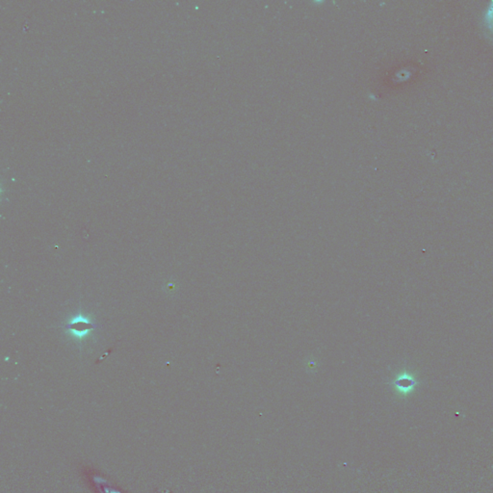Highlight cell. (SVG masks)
I'll use <instances>...</instances> for the list:
<instances>
[{
	"label": "cell",
	"mask_w": 493,
	"mask_h": 493,
	"mask_svg": "<svg viewBox=\"0 0 493 493\" xmlns=\"http://www.w3.org/2000/svg\"><path fill=\"white\" fill-rule=\"evenodd\" d=\"M394 386L395 388L398 389L399 391H402V392H408L409 390L413 389L414 385H415V381L414 379L409 377V375H402L400 376L394 382Z\"/></svg>",
	"instance_id": "7a4b0ae2"
},
{
	"label": "cell",
	"mask_w": 493,
	"mask_h": 493,
	"mask_svg": "<svg viewBox=\"0 0 493 493\" xmlns=\"http://www.w3.org/2000/svg\"><path fill=\"white\" fill-rule=\"evenodd\" d=\"M94 481H95L96 487L99 489V491L101 493H121L114 489L113 487H111L109 485V483H107V481L102 478L95 477Z\"/></svg>",
	"instance_id": "3957f363"
},
{
	"label": "cell",
	"mask_w": 493,
	"mask_h": 493,
	"mask_svg": "<svg viewBox=\"0 0 493 493\" xmlns=\"http://www.w3.org/2000/svg\"><path fill=\"white\" fill-rule=\"evenodd\" d=\"M62 327L74 340L81 343L95 331L97 325L90 315L78 313L72 317L65 325H62Z\"/></svg>",
	"instance_id": "6da1fadb"
}]
</instances>
